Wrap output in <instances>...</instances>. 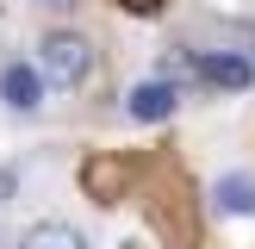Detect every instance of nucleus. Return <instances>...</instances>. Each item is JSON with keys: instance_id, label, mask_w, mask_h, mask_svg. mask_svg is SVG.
<instances>
[{"instance_id": "39448f33", "label": "nucleus", "mask_w": 255, "mask_h": 249, "mask_svg": "<svg viewBox=\"0 0 255 249\" xmlns=\"http://www.w3.org/2000/svg\"><path fill=\"white\" fill-rule=\"evenodd\" d=\"M0 100H6L12 112H31L37 100H44V81H37V69H25V62L0 69Z\"/></svg>"}, {"instance_id": "6e6552de", "label": "nucleus", "mask_w": 255, "mask_h": 249, "mask_svg": "<svg viewBox=\"0 0 255 249\" xmlns=\"http://www.w3.org/2000/svg\"><path fill=\"white\" fill-rule=\"evenodd\" d=\"M119 6H125V12H137V19H156L162 0H119Z\"/></svg>"}, {"instance_id": "20e7f679", "label": "nucleus", "mask_w": 255, "mask_h": 249, "mask_svg": "<svg viewBox=\"0 0 255 249\" xmlns=\"http://www.w3.org/2000/svg\"><path fill=\"white\" fill-rule=\"evenodd\" d=\"M212 206H218L224 218H255V174H249V168L218 174V187H212Z\"/></svg>"}, {"instance_id": "1a4fd4ad", "label": "nucleus", "mask_w": 255, "mask_h": 249, "mask_svg": "<svg viewBox=\"0 0 255 249\" xmlns=\"http://www.w3.org/2000/svg\"><path fill=\"white\" fill-rule=\"evenodd\" d=\"M12 193H19V168H0V206H6Z\"/></svg>"}, {"instance_id": "423d86ee", "label": "nucleus", "mask_w": 255, "mask_h": 249, "mask_svg": "<svg viewBox=\"0 0 255 249\" xmlns=\"http://www.w3.org/2000/svg\"><path fill=\"white\" fill-rule=\"evenodd\" d=\"M19 249H87V237L75 224H62V218H44V224H31L19 237Z\"/></svg>"}, {"instance_id": "7ed1b4c3", "label": "nucleus", "mask_w": 255, "mask_h": 249, "mask_svg": "<svg viewBox=\"0 0 255 249\" xmlns=\"http://www.w3.org/2000/svg\"><path fill=\"white\" fill-rule=\"evenodd\" d=\"M193 75L206 87H249L255 81V62H243L237 50H212V56H193Z\"/></svg>"}, {"instance_id": "0eeeda50", "label": "nucleus", "mask_w": 255, "mask_h": 249, "mask_svg": "<svg viewBox=\"0 0 255 249\" xmlns=\"http://www.w3.org/2000/svg\"><path fill=\"white\" fill-rule=\"evenodd\" d=\"M81 181H87V193H94V199H119V187H125V162H87V168H81Z\"/></svg>"}, {"instance_id": "f03ea898", "label": "nucleus", "mask_w": 255, "mask_h": 249, "mask_svg": "<svg viewBox=\"0 0 255 249\" xmlns=\"http://www.w3.org/2000/svg\"><path fill=\"white\" fill-rule=\"evenodd\" d=\"M174 106H181V87H174V81H137L131 100H125V112H131L137 124H162V119H174Z\"/></svg>"}, {"instance_id": "f257e3e1", "label": "nucleus", "mask_w": 255, "mask_h": 249, "mask_svg": "<svg viewBox=\"0 0 255 249\" xmlns=\"http://www.w3.org/2000/svg\"><path fill=\"white\" fill-rule=\"evenodd\" d=\"M87 75H94V44H87L81 31H50L44 44H37V81L81 87Z\"/></svg>"}]
</instances>
